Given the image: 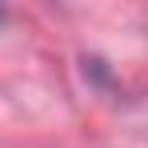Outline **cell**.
Instances as JSON below:
<instances>
[{
  "label": "cell",
  "instance_id": "1",
  "mask_svg": "<svg viewBox=\"0 0 148 148\" xmlns=\"http://www.w3.org/2000/svg\"><path fill=\"white\" fill-rule=\"evenodd\" d=\"M0 16H4V12H0Z\"/></svg>",
  "mask_w": 148,
  "mask_h": 148
}]
</instances>
